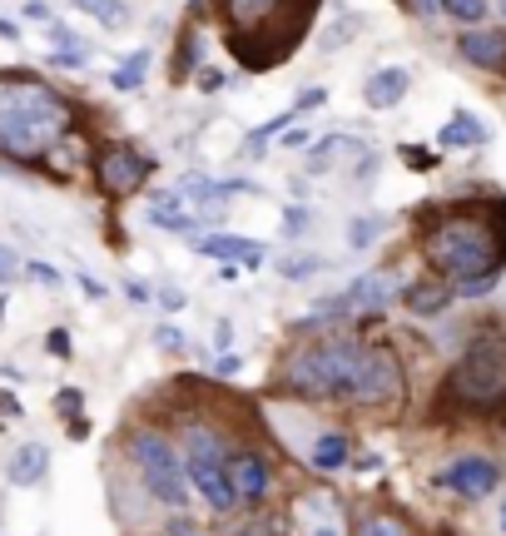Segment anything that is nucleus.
Returning a JSON list of instances; mask_svg holds the SVG:
<instances>
[{
    "label": "nucleus",
    "instance_id": "f257e3e1",
    "mask_svg": "<svg viewBox=\"0 0 506 536\" xmlns=\"http://www.w3.org/2000/svg\"><path fill=\"white\" fill-rule=\"evenodd\" d=\"M75 100L30 75V70H0V159L5 164H45L70 134H75Z\"/></svg>",
    "mask_w": 506,
    "mask_h": 536
},
{
    "label": "nucleus",
    "instance_id": "f03ea898",
    "mask_svg": "<svg viewBox=\"0 0 506 536\" xmlns=\"http://www.w3.org/2000/svg\"><path fill=\"white\" fill-rule=\"evenodd\" d=\"M422 259L442 283H467L502 273L506 199L502 204H447L422 219Z\"/></svg>",
    "mask_w": 506,
    "mask_h": 536
},
{
    "label": "nucleus",
    "instance_id": "7ed1b4c3",
    "mask_svg": "<svg viewBox=\"0 0 506 536\" xmlns=\"http://www.w3.org/2000/svg\"><path fill=\"white\" fill-rule=\"evenodd\" d=\"M209 5H214V20L224 30V50L234 55V65L263 75L293 60L323 0H209Z\"/></svg>",
    "mask_w": 506,
    "mask_h": 536
},
{
    "label": "nucleus",
    "instance_id": "20e7f679",
    "mask_svg": "<svg viewBox=\"0 0 506 536\" xmlns=\"http://www.w3.org/2000/svg\"><path fill=\"white\" fill-rule=\"evenodd\" d=\"M363 348L368 343L353 333H323L313 343H298L278 368V388L293 393L298 402H348L358 383Z\"/></svg>",
    "mask_w": 506,
    "mask_h": 536
},
{
    "label": "nucleus",
    "instance_id": "39448f33",
    "mask_svg": "<svg viewBox=\"0 0 506 536\" xmlns=\"http://www.w3.org/2000/svg\"><path fill=\"white\" fill-rule=\"evenodd\" d=\"M125 457L139 467V487H144L149 502H159V507H169V512H184V507L194 502L189 477H184V462H179V447H174L169 432H159V427H149V422L134 427L125 437Z\"/></svg>",
    "mask_w": 506,
    "mask_h": 536
},
{
    "label": "nucleus",
    "instance_id": "423d86ee",
    "mask_svg": "<svg viewBox=\"0 0 506 536\" xmlns=\"http://www.w3.org/2000/svg\"><path fill=\"white\" fill-rule=\"evenodd\" d=\"M447 393L462 407H502L506 402V333L487 328L482 338H472V348L457 358Z\"/></svg>",
    "mask_w": 506,
    "mask_h": 536
},
{
    "label": "nucleus",
    "instance_id": "0eeeda50",
    "mask_svg": "<svg viewBox=\"0 0 506 536\" xmlns=\"http://www.w3.org/2000/svg\"><path fill=\"white\" fill-rule=\"evenodd\" d=\"M90 174H95V184H100L105 199H129V194H139L149 184L154 159L139 144H129V139H105L95 149V159H90Z\"/></svg>",
    "mask_w": 506,
    "mask_h": 536
},
{
    "label": "nucleus",
    "instance_id": "6e6552de",
    "mask_svg": "<svg viewBox=\"0 0 506 536\" xmlns=\"http://www.w3.org/2000/svg\"><path fill=\"white\" fill-rule=\"evenodd\" d=\"M397 398H402V363H397L382 343H368L348 402H353V407H392Z\"/></svg>",
    "mask_w": 506,
    "mask_h": 536
},
{
    "label": "nucleus",
    "instance_id": "1a4fd4ad",
    "mask_svg": "<svg viewBox=\"0 0 506 536\" xmlns=\"http://www.w3.org/2000/svg\"><path fill=\"white\" fill-rule=\"evenodd\" d=\"M224 477H229V487H234L244 512H263V502L273 497V467H268V457L258 447H234L224 457Z\"/></svg>",
    "mask_w": 506,
    "mask_h": 536
},
{
    "label": "nucleus",
    "instance_id": "9d476101",
    "mask_svg": "<svg viewBox=\"0 0 506 536\" xmlns=\"http://www.w3.org/2000/svg\"><path fill=\"white\" fill-rule=\"evenodd\" d=\"M184 477H189V492H194L214 517H234V512H239V497H234V487H229V477H224V462H189Z\"/></svg>",
    "mask_w": 506,
    "mask_h": 536
},
{
    "label": "nucleus",
    "instance_id": "9b49d317",
    "mask_svg": "<svg viewBox=\"0 0 506 536\" xmlns=\"http://www.w3.org/2000/svg\"><path fill=\"white\" fill-rule=\"evenodd\" d=\"M144 219H149L154 229H164V234H194V239H199V229H204V224H219V219H209V214H194L174 189H154V199H149Z\"/></svg>",
    "mask_w": 506,
    "mask_h": 536
},
{
    "label": "nucleus",
    "instance_id": "f8f14e48",
    "mask_svg": "<svg viewBox=\"0 0 506 536\" xmlns=\"http://www.w3.org/2000/svg\"><path fill=\"white\" fill-rule=\"evenodd\" d=\"M442 482H447L457 497H472V502H477V497H492V492H497L502 472H497L492 457H477V452H472V457H457V462L442 472Z\"/></svg>",
    "mask_w": 506,
    "mask_h": 536
},
{
    "label": "nucleus",
    "instance_id": "ddd939ff",
    "mask_svg": "<svg viewBox=\"0 0 506 536\" xmlns=\"http://www.w3.org/2000/svg\"><path fill=\"white\" fill-rule=\"evenodd\" d=\"M194 254H204V259H214V264L258 268L263 259H268V244L244 239V234H199V239H194Z\"/></svg>",
    "mask_w": 506,
    "mask_h": 536
},
{
    "label": "nucleus",
    "instance_id": "4468645a",
    "mask_svg": "<svg viewBox=\"0 0 506 536\" xmlns=\"http://www.w3.org/2000/svg\"><path fill=\"white\" fill-rule=\"evenodd\" d=\"M174 447H179V462H184V467H189V462H224V457L234 452V442H229L219 427L199 422V417L179 427V442H174Z\"/></svg>",
    "mask_w": 506,
    "mask_h": 536
},
{
    "label": "nucleus",
    "instance_id": "2eb2a0df",
    "mask_svg": "<svg viewBox=\"0 0 506 536\" xmlns=\"http://www.w3.org/2000/svg\"><path fill=\"white\" fill-rule=\"evenodd\" d=\"M298 517H303V527H298L303 536H353L343 507L333 502V492H313V497H303V502H298Z\"/></svg>",
    "mask_w": 506,
    "mask_h": 536
},
{
    "label": "nucleus",
    "instance_id": "dca6fc26",
    "mask_svg": "<svg viewBox=\"0 0 506 536\" xmlns=\"http://www.w3.org/2000/svg\"><path fill=\"white\" fill-rule=\"evenodd\" d=\"M457 55L467 60V65H477V70H506V30H467L462 40H457Z\"/></svg>",
    "mask_w": 506,
    "mask_h": 536
},
{
    "label": "nucleus",
    "instance_id": "f3484780",
    "mask_svg": "<svg viewBox=\"0 0 506 536\" xmlns=\"http://www.w3.org/2000/svg\"><path fill=\"white\" fill-rule=\"evenodd\" d=\"M407 90H412V75H407L402 65H382V70L368 75V85H363V105H368V110H397Z\"/></svg>",
    "mask_w": 506,
    "mask_h": 536
},
{
    "label": "nucleus",
    "instance_id": "a211bd4d",
    "mask_svg": "<svg viewBox=\"0 0 506 536\" xmlns=\"http://www.w3.org/2000/svg\"><path fill=\"white\" fill-rule=\"evenodd\" d=\"M452 298H457V293H452V283H442V278H417V283H407V288H402V308H407V313H417V318L442 313Z\"/></svg>",
    "mask_w": 506,
    "mask_h": 536
},
{
    "label": "nucleus",
    "instance_id": "6ab92c4d",
    "mask_svg": "<svg viewBox=\"0 0 506 536\" xmlns=\"http://www.w3.org/2000/svg\"><path fill=\"white\" fill-rule=\"evenodd\" d=\"M5 472H10L15 487H35V482H45V472H50V447H45V442H25V447H15Z\"/></svg>",
    "mask_w": 506,
    "mask_h": 536
},
{
    "label": "nucleus",
    "instance_id": "aec40b11",
    "mask_svg": "<svg viewBox=\"0 0 506 536\" xmlns=\"http://www.w3.org/2000/svg\"><path fill=\"white\" fill-rule=\"evenodd\" d=\"M348 457H353V437L348 432H323L308 447V467L313 472H338V467H348Z\"/></svg>",
    "mask_w": 506,
    "mask_h": 536
},
{
    "label": "nucleus",
    "instance_id": "412c9836",
    "mask_svg": "<svg viewBox=\"0 0 506 536\" xmlns=\"http://www.w3.org/2000/svg\"><path fill=\"white\" fill-rule=\"evenodd\" d=\"M437 144H447V149H477V144H487V125L477 120V115H467V110H457L442 134H437Z\"/></svg>",
    "mask_w": 506,
    "mask_h": 536
},
{
    "label": "nucleus",
    "instance_id": "4be33fe9",
    "mask_svg": "<svg viewBox=\"0 0 506 536\" xmlns=\"http://www.w3.org/2000/svg\"><path fill=\"white\" fill-rule=\"evenodd\" d=\"M149 65H154V50H129L125 65H115V70H110V90H115V95H134V90L144 85Z\"/></svg>",
    "mask_w": 506,
    "mask_h": 536
},
{
    "label": "nucleus",
    "instance_id": "5701e85b",
    "mask_svg": "<svg viewBox=\"0 0 506 536\" xmlns=\"http://www.w3.org/2000/svg\"><path fill=\"white\" fill-rule=\"evenodd\" d=\"M343 154H363V144L358 139H348V134H323L318 144H313V154H308V174H328V164L333 159H343Z\"/></svg>",
    "mask_w": 506,
    "mask_h": 536
},
{
    "label": "nucleus",
    "instance_id": "b1692460",
    "mask_svg": "<svg viewBox=\"0 0 506 536\" xmlns=\"http://www.w3.org/2000/svg\"><path fill=\"white\" fill-rule=\"evenodd\" d=\"M80 15H95L105 30H125L129 25V5L125 0H75Z\"/></svg>",
    "mask_w": 506,
    "mask_h": 536
},
{
    "label": "nucleus",
    "instance_id": "393cba45",
    "mask_svg": "<svg viewBox=\"0 0 506 536\" xmlns=\"http://www.w3.org/2000/svg\"><path fill=\"white\" fill-rule=\"evenodd\" d=\"M437 15H447V20H457V25L477 30V25H482V15H487V0H437Z\"/></svg>",
    "mask_w": 506,
    "mask_h": 536
},
{
    "label": "nucleus",
    "instance_id": "a878e982",
    "mask_svg": "<svg viewBox=\"0 0 506 536\" xmlns=\"http://www.w3.org/2000/svg\"><path fill=\"white\" fill-rule=\"evenodd\" d=\"M229 536H288L273 517H263V512H244L234 527H229Z\"/></svg>",
    "mask_w": 506,
    "mask_h": 536
},
{
    "label": "nucleus",
    "instance_id": "bb28decb",
    "mask_svg": "<svg viewBox=\"0 0 506 536\" xmlns=\"http://www.w3.org/2000/svg\"><path fill=\"white\" fill-rule=\"evenodd\" d=\"M189 65L199 70V30L179 35V60H174V80H189Z\"/></svg>",
    "mask_w": 506,
    "mask_h": 536
},
{
    "label": "nucleus",
    "instance_id": "cd10ccee",
    "mask_svg": "<svg viewBox=\"0 0 506 536\" xmlns=\"http://www.w3.org/2000/svg\"><path fill=\"white\" fill-rule=\"evenodd\" d=\"M382 229H387V219H373V214H368V219H353V224H348V244H353V249H368Z\"/></svg>",
    "mask_w": 506,
    "mask_h": 536
},
{
    "label": "nucleus",
    "instance_id": "c85d7f7f",
    "mask_svg": "<svg viewBox=\"0 0 506 536\" xmlns=\"http://www.w3.org/2000/svg\"><path fill=\"white\" fill-rule=\"evenodd\" d=\"M278 273H283V278H308V273H318V268H323V259H313V254H298V259H278Z\"/></svg>",
    "mask_w": 506,
    "mask_h": 536
},
{
    "label": "nucleus",
    "instance_id": "c756f323",
    "mask_svg": "<svg viewBox=\"0 0 506 536\" xmlns=\"http://www.w3.org/2000/svg\"><path fill=\"white\" fill-rule=\"evenodd\" d=\"M358 536H407V527H402L397 517H368Z\"/></svg>",
    "mask_w": 506,
    "mask_h": 536
},
{
    "label": "nucleus",
    "instance_id": "7c9ffc66",
    "mask_svg": "<svg viewBox=\"0 0 506 536\" xmlns=\"http://www.w3.org/2000/svg\"><path fill=\"white\" fill-rule=\"evenodd\" d=\"M323 105H328V90H323V85H308V90H298L293 115H308V110H323Z\"/></svg>",
    "mask_w": 506,
    "mask_h": 536
},
{
    "label": "nucleus",
    "instance_id": "2f4dec72",
    "mask_svg": "<svg viewBox=\"0 0 506 536\" xmlns=\"http://www.w3.org/2000/svg\"><path fill=\"white\" fill-rule=\"evenodd\" d=\"M313 224V209H303V204H288L283 209V234H303Z\"/></svg>",
    "mask_w": 506,
    "mask_h": 536
},
{
    "label": "nucleus",
    "instance_id": "473e14b6",
    "mask_svg": "<svg viewBox=\"0 0 506 536\" xmlns=\"http://www.w3.org/2000/svg\"><path fill=\"white\" fill-rule=\"evenodd\" d=\"M154 343H159L164 353H184V338H179L174 323H159V328H154Z\"/></svg>",
    "mask_w": 506,
    "mask_h": 536
},
{
    "label": "nucleus",
    "instance_id": "72a5a7b5",
    "mask_svg": "<svg viewBox=\"0 0 506 536\" xmlns=\"http://www.w3.org/2000/svg\"><path fill=\"white\" fill-rule=\"evenodd\" d=\"M25 273H30L35 283H45V288H60V283H65V278H60V268L40 264V259H30V264H25Z\"/></svg>",
    "mask_w": 506,
    "mask_h": 536
},
{
    "label": "nucleus",
    "instance_id": "f704fd0d",
    "mask_svg": "<svg viewBox=\"0 0 506 536\" xmlns=\"http://www.w3.org/2000/svg\"><path fill=\"white\" fill-rule=\"evenodd\" d=\"M20 15H25L30 25H50V20H55V10H50L45 0H25V5H20Z\"/></svg>",
    "mask_w": 506,
    "mask_h": 536
},
{
    "label": "nucleus",
    "instance_id": "c9c22d12",
    "mask_svg": "<svg viewBox=\"0 0 506 536\" xmlns=\"http://www.w3.org/2000/svg\"><path fill=\"white\" fill-rule=\"evenodd\" d=\"M224 70H194V90H204V95H214V90H224Z\"/></svg>",
    "mask_w": 506,
    "mask_h": 536
},
{
    "label": "nucleus",
    "instance_id": "e433bc0d",
    "mask_svg": "<svg viewBox=\"0 0 506 536\" xmlns=\"http://www.w3.org/2000/svg\"><path fill=\"white\" fill-rule=\"evenodd\" d=\"M55 407H60V412H65V422H70V417L85 407V393H80V388H65V393L55 398Z\"/></svg>",
    "mask_w": 506,
    "mask_h": 536
},
{
    "label": "nucleus",
    "instance_id": "4c0bfd02",
    "mask_svg": "<svg viewBox=\"0 0 506 536\" xmlns=\"http://www.w3.org/2000/svg\"><path fill=\"white\" fill-rule=\"evenodd\" d=\"M278 144H283V149H308V144H313V130H303V125H288V134H283Z\"/></svg>",
    "mask_w": 506,
    "mask_h": 536
},
{
    "label": "nucleus",
    "instance_id": "58836bf2",
    "mask_svg": "<svg viewBox=\"0 0 506 536\" xmlns=\"http://www.w3.org/2000/svg\"><path fill=\"white\" fill-rule=\"evenodd\" d=\"M169 536H209L199 522H189L184 512H174V522H169Z\"/></svg>",
    "mask_w": 506,
    "mask_h": 536
},
{
    "label": "nucleus",
    "instance_id": "ea45409f",
    "mask_svg": "<svg viewBox=\"0 0 506 536\" xmlns=\"http://www.w3.org/2000/svg\"><path fill=\"white\" fill-rule=\"evenodd\" d=\"M154 303H164L169 313H179V308H184V293H179V288H154Z\"/></svg>",
    "mask_w": 506,
    "mask_h": 536
},
{
    "label": "nucleus",
    "instance_id": "a19ab883",
    "mask_svg": "<svg viewBox=\"0 0 506 536\" xmlns=\"http://www.w3.org/2000/svg\"><path fill=\"white\" fill-rule=\"evenodd\" d=\"M55 358H70V338H65V328H50V343H45Z\"/></svg>",
    "mask_w": 506,
    "mask_h": 536
},
{
    "label": "nucleus",
    "instance_id": "79ce46f5",
    "mask_svg": "<svg viewBox=\"0 0 506 536\" xmlns=\"http://www.w3.org/2000/svg\"><path fill=\"white\" fill-rule=\"evenodd\" d=\"M125 293L134 298V303H154V288H149V283H139V278H129Z\"/></svg>",
    "mask_w": 506,
    "mask_h": 536
},
{
    "label": "nucleus",
    "instance_id": "37998d69",
    "mask_svg": "<svg viewBox=\"0 0 506 536\" xmlns=\"http://www.w3.org/2000/svg\"><path fill=\"white\" fill-rule=\"evenodd\" d=\"M80 288H85V293H90L95 303H100V298H110V288H105L100 278H90V273H80Z\"/></svg>",
    "mask_w": 506,
    "mask_h": 536
},
{
    "label": "nucleus",
    "instance_id": "c03bdc74",
    "mask_svg": "<svg viewBox=\"0 0 506 536\" xmlns=\"http://www.w3.org/2000/svg\"><path fill=\"white\" fill-rule=\"evenodd\" d=\"M402 5H407L412 15H422V20H432V15H437V0H402Z\"/></svg>",
    "mask_w": 506,
    "mask_h": 536
},
{
    "label": "nucleus",
    "instance_id": "a18cd8bd",
    "mask_svg": "<svg viewBox=\"0 0 506 536\" xmlns=\"http://www.w3.org/2000/svg\"><path fill=\"white\" fill-rule=\"evenodd\" d=\"M0 417H25V412H20V402L10 398L5 388H0Z\"/></svg>",
    "mask_w": 506,
    "mask_h": 536
},
{
    "label": "nucleus",
    "instance_id": "49530a36",
    "mask_svg": "<svg viewBox=\"0 0 506 536\" xmlns=\"http://www.w3.org/2000/svg\"><path fill=\"white\" fill-rule=\"evenodd\" d=\"M15 254H10V249H0V283H5V278H15Z\"/></svg>",
    "mask_w": 506,
    "mask_h": 536
},
{
    "label": "nucleus",
    "instance_id": "de8ad7c7",
    "mask_svg": "<svg viewBox=\"0 0 506 536\" xmlns=\"http://www.w3.org/2000/svg\"><path fill=\"white\" fill-rule=\"evenodd\" d=\"M402 159H407V164H417V169H427V164H432V154H427V149H402Z\"/></svg>",
    "mask_w": 506,
    "mask_h": 536
},
{
    "label": "nucleus",
    "instance_id": "09e8293b",
    "mask_svg": "<svg viewBox=\"0 0 506 536\" xmlns=\"http://www.w3.org/2000/svg\"><path fill=\"white\" fill-rule=\"evenodd\" d=\"M214 373H219V378H234V373H239V358H219V368H214Z\"/></svg>",
    "mask_w": 506,
    "mask_h": 536
},
{
    "label": "nucleus",
    "instance_id": "8fccbe9b",
    "mask_svg": "<svg viewBox=\"0 0 506 536\" xmlns=\"http://www.w3.org/2000/svg\"><path fill=\"white\" fill-rule=\"evenodd\" d=\"M0 35H5V40H15V35H20V30H15V25H10V20H0Z\"/></svg>",
    "mask_w": 506,
    "mask_h": 536
},
{
    "label": "nucleus",
    "instance_id": "3c124183",
    "mask_svg": "<svg viewBox=\"0 0 506 536\" xmlns=\"http://www.w3.org/2000/svg\"><path fill=\"white\" fill-rule=\"evenodd\" d=\"M502 522H506V507H502Z\"/></svg>",
    "mask_w": 506,
    "mask_h": 536
},
{
    "label": "nucleus",
    "instance_id": "603ef678",
    "mask_svg": "<svg viewBox=\"0 0 506 536\" xmlns=\"http://www.w3.org/2000/svg\"><path fill=\"white\" fill-rule=\"evenodd\" d=\"M502 10H506V0H502Z\"/></svg>",
    "mask_w": 506,
    "mask_h": 536
}]
</instances>
